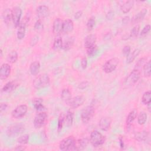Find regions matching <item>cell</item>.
Masks as SVG:
<instances>
[{"label": "cell", "instance_id": "7c38bea8", "mask_svg": "<svg viewBox=\"0 0 151 151\" xmlns=\"http://www.w3.org/2000/svg\"><path fill=\"white\" fill-rule=\"evenodd\" d=\"M11 68L9 64L4 63L0 68V79L2 80H6L10 75Z\"/></svg>", "mask_w": 151, "mask_h": 151}, {"label": "cell", "instance_id": "ab89813d", "mask_svg": "<svg viewBox=\"0 0 151 151\" xmlns=\"http://www.w3.org/2000/svg\"><path fill=\"white\" fill-rule=\"evenodd\" d=\"M139 31H140V26L139 25H136L130 31V35H129V37L131 38H136L139 33Z\"/></svg>", "mask_w": 151, "mask_h": 151}, {"label": "cell", "instance_id": "ee69618b", "mask_svg": "<svg viewBox=\"0 0 151 151\" xmlns=\"http://www.w3.org/2000/svg\"><path fill=\"white\" fill-rule=\"evenodd\" d=\"M150 25L149 24L146 25L143 27V29L142 30V31H141V32H140V35H141V36H145V35H146L150 31Z\"/></svg>", "mask_w": 151, "mask_h": 151}, {"label": "cell", "instance_id": "ba28073f", "mask_svg": "<svg viewBox=\"0 0 151 151\" xmlns=\"http://www.w3.org/2000/svg\"><path fill=\"white\" fill-rule=\"evenodd\" d=\"M24 130V125L20 123L12 125L7 129L6 134L9 137H14L18 136Z\"/></svg>", "mask_w": 151, "mask_h": 151}, {"label": "cell", "instance_id": "30bf717a", "mask_svg": "<svg viewBox=\"0 0 151 151\" xmlns=\"http://www.w3.org/2000/svg\"><path fill=\"white\" fill-rule=\"evenodd\" d=\"M22 15V9L19 6H15L12 9V22L15 27L18 28L20 24L21 18Z\"/></svg>", "mask_w": 151, "mask_h": 151}, {"label": "cell", "instance_id": "f5cc1de1", "mask_svg": "<svg viewBox=\"0 0 151 151\" xmlns=\"http://www.w3.org/2000/svg\"><path fill=\"white\" fill-rule=\"evenodd\" d=\"M130 20V19L129 16H125L122 18V23L123 24H127L129 23Z\"/></svg>", "mask_w": 151, "mask_h": 151}, {"label": "cell", "instance_id": "816d5d0a", "mask_svg": "<svg viewBox=\"0 0 151 151\" xmlns=\"http://www.w3.org/2000/svg\"><path fill=\"white\" fill-rule=\"evenodd\" d=\"M82 14H83L82 11H77L74 14V19H78L82 16Z\"/></svg>", "mask_w": 151, "mask_h": 151}, {"label": "cell", "instance_id": "8d00e7d4", "mask_svg": "<svg viewBox=\"0 0 151 151\" xmlns=\"http://www.w3.org/2000/svg\"><path fill=\"white\" fill-rule=\"evenodd\" d=\"M147 115L145 111L140 112L137 117V122L140 125L144 124L147 120Z\"/></svg>", "mask_w": 151, "mask_h": 151}, {"label": "cell", "instance_id": "f1b7e54d", "mask_svg": "<svg viewBox=\"0 0 151 151\" xmlns=\"http://www.w3.org/2000/svg\"><path fill=\"white\" fill-rule=\"evenodd\" d=\"M42 99H40V98H37L33 100V106L38 111H43V110L45 109V107L42 104Z\"/></svg>", "mask_w": 151, "mask_h": 151}, {"label": "cell", "instance_id": "7bdbcfd3", "mask_svg": "<svg viewBox=\"0 0 151 151\" xmlns=\"http://www.w3.org/2000/svg\"><path fill=\"white\" fill-rule=\"evenodd\" d=\"M38 40H39V37L38 35H34L30 40V41H29V44L31 47H34L35 46L38 42Z\"/></svg>", "mask_w": 151, "mask_h": 151}, {"label": "cell", "instance_id": "e0dca14e", "mask_svg": "<svg viewBox=\"0 0 151 151\" xmlns=\"http://www.w3.org/2000/svg\"><path fill=\"white\" fill-rule=\"evenodd\" d=\"M97 40V37L95 34H89L87 35L84 39V45L86 48H89L96 44V42Z\"/></svg>", "mask_w": 151, "mask_h": 151}, {"label": "cell", "instance_id": "74e56055", "mask_svg": "<svg viewBox=\"0 0 151 151\" xmlns=\"http://www.w3.org/2000/svg\"><path fill=\"white\" fill-rule=\"evenodd\" d=\"M29 139V135L28 134H24L20 136L17 139V142L21 145H25L28 143Z\"/></svg>", "mask_w": 151, "mask_h": 151}, {"label": "cell", "instance_id": "277c9868", "mask_svg": "<svg viewBox=\"0 0 151 151\" xmlns=\"http://www.w3.org/2000/svg\"><path fill=\"white\" fill-rule=\"evenodd\" d=\"M90 142L93 146L98 147L104 144L105 137L99 131L93 130L90 133Z\"/></svg>", "mask_w": 151, "mask_h": 151}, {"label": "cell", "instance_id": "603a6c76", "mask_svg": "<svg viewBox=\"0 0 151 151\" xmlns=\"http://www.w3.org/2000/svg\"><path fill=\"white\" fill-rule=\"evenodd\" d=\"M40 67H41L40 63L37 61L31 63L29 65V71L31 75L32 76L37 75L40 70Z\"/></svg>", "mask_w": 151, "mask_h": 151}, {"label": "cell", "instance_id": "d6a6232c", "mask_svg": "<svg viewBox=\"0 0 151 151\" xmlns=\"http://www.w3.org/2000/svg\"><path fill=\"white\" fill-rule=\"evenodd\" d=\"M148 132L146 131H142L140 132H137L134 134V138L136 140L138 141H145L147 139L148 137Z\"/></svg>", "mask_w": 151, "mask_h": 151}, {"label": "cell", "instance_id": "7402d4cb", "mask_svg": "<svg viewBox=\"0 0 151 151\" xmlns=\"http://www.w3.org/2000/svg\"><path fill=\"white\" fill-rule=\"evenodd\" d=\"M134 4V1L133 0L127 1L125 2H124L122 5H121L120 9L123 13L126 14L131 10Z\"/></svg>", "mask_w": 151, "mask_h": 151}, {"label": "cell", "instance_id": "4dcf8cb0", "mask_svg": "<svg viewBox=\"0 0 151 151\" xmlns=\"http://www.w3.org/2000/svg\"><path fill=\"white\" fill-rule=\"evenodd\" d=\"M89 142V140L87 138H84L80 139L77 142V145L76 144L75 146V150H78L81 149H83L84 147L87 146Z\"/></svg>", "mask_w": 151, "mask_h": 151}, {"label": "cell", "instance_id": "5b68a950", "mask_svg": "<svg viewBox=\"0 0 151 151\" xmlns=\"http://www.w3.org/2000/svg\"><path fill=\"white\" fill-rule=\"evenodd\" d=\"M95 109L93 106L89 105L86 107L81 113V119L83 123H88L94 115Z\"/></svg>", "mask_w": 151, "mask_h": 151}, {"label": "cell", "instance_id": "44dd1931", "mask_svg": "<svg viewBox=\"0 0 151 151\" xmlns=\"http://www.w3.org/2000/svg\"><path fill=\"white\" fill-rule=\"evenodd\" d=\"M2 19L4 21V22L8 25L10 24L11 22L12 21V9H9V8H7L5 9L2 14Z\"/></svg>", "mask_w": 151, "mask_h": 151}, {"label": "cell", "instance_id": "db71d44e", "mask_svg": "<svg viewBox=\"0 0 151 151\" xmlns=\"http://www.w3.org/2000/svg\"><path fill=\"white\" fill-rule=\"evenodd\" d=\"M24 145H20V146H17V147L16 148H15V150H25V146H23Z\"/></svg>", "mask_w": 151, "mask_h": 151}, {"label": "cell", "instance_id": "5bb4252c", "mask_svg": "<svg viewBox=\"0 0 151 151\" xmlns=\"http://www.w3.org/2000/svg\"><path fill=\"white\" fill-rule=\"evenodd\" d=\"M111 124V119L109 117L101 118L99 122V127L103 131H107L110 129Z\"/></svg>", "mask_w": 151, "mask_h": 151}, {"label": "cell", "instance_id": "3957f363", "mask_svg": "<svg viewBox=\"0 0 151 151\" xmlns=\"http://www.w3.org/2000/svg\"><path fill=\"white\" fill-rule=\"evenodd\" d=\"M76 142L74 137H67L60 142L59 148L61 150H75Z\"/></svg>", "mask_w": 151, "mask_h": 151}, {"label": "cell", "instance_id": "83f0119b", "mask_svg": "<svg viewBox=\"0 0 151 151\" xmlns=\"http://www.w3.org/2000/svg\"><path fill=\"white\" fill-rule=\"evenodd\" d=\"M75 42V38L74 37H71L68 38L64 42H63V49L64 51H68L73 46Z\"/></svg>", "mask_w": 151, "mask_h": 151}, {"label": "cell", "instance_id": "836d02e7", "mask_svg": "<svg viewBox=\"0 0 151 151\" xmlns=\"http://www.w3.org/2000/svg\"><path fill=\"white\" fill-rule=\"evenodd\" d=\"M144 76L146 77H149L151 75V61L149 60L148 62L146 63L143 66Z\"/></svg>", "mask_w": 151, "mask_h": 151}, {"label": "cell", "instance_id": "f35d334b", "mask_svg": "<svg viewBox=\"0 0 151 151\" xmlns=\"http://www.w3.org/2000/svg\"><path fill=\"white\" fill-rule=\"evenodd\" d=\"M98 50H99V48H98L97 45L96 44H95L89 48H86L87 54L89 57H93L97 53Z\"/></svg>", "mask_w": 151, "mask_h": 151}, {"label": "cell", "instance_id": "d590c367", "mask_svg": "<svg viewBox=\"0 0 151 151\" xmlns=\"http://www.w3.org/2000/svg\"><path fill=\"white\" fill-rule=\"evenodd\" d=\"M64 119H65V115L63 113H60V114L58 116V124H57V131L58 133H60L63 129V124L64 123Z\"/></svg>", "mask_w": 151, "mask_h": 151}, {"label": "cell", "instance_id": "1f68e13d", "mask_svg": "<svg viewBox=\"0 0 151 151\" xmlns=\"http://www.w3.org/2000/svg\"><path fill=\"white\" fill-rule=\"evenodd\" d=\"M63 42L61 37H56L52 45L53 49L55 51L60 50L61 48H63Z\"/></svg>", "mask_w": 151, "mask_h": 151}, {"label": "cell", "instance_id": "8992f818", "mask_svg": "<svg viewBox=\"0 0 151 151\" xmlns=\"http://www.w3.org/2000/svg\"><path fill=\"white\" fill-rule=\"evenodd\" d=\"M119 63V59L116 57L107 60L102 66V69L106 73H110L114 71Z\"/></svg>", "mask_w": 151, "mask_h": 151}, {"label": "cell", "instance_id": "9f6ffc18", "mask_svg": "<svg viewBox=\"0 0 151 151\" xmlns=\"http://www.w3.org/2000/svg\"><path fill=\"white\" fill-rule=\"evenodd\" d=\"M147 109H148L149 112H150V111H151V106H150V103H149V104H147Z\"/></svg>", "mask_w": 151, "mask_h": 151}, {"label": "cell", "instance_id": "f546056e", "mask_svg": "<svg viewBox=\"0 0 151 151\" xmlns=\"http://www.w3.org/2000/svg\"><path fill=\"white\" fill-rule=\"evenodd\" d=\"M73 118H74V114L73 113L71 110L67 111L66 114L65 115V119H64V123L68 127H70L72 126L73 123Z\"/></svg>", "mask_w": 151, "mask_h": 151}, {"label": "cell", "instance_id": "cb8c5ba5", "mask_svg": "<svg viewBox=\"0 0 151 151\" xmlns=\"http://www.w3.org/2000/svg\"><path fill=\"white\" fill-rule=\"evenodd\" d=\"M61 98L63 101L66 103L67 104L70 101L71 97V93L68 88H64L62 90L61 94Z\"/></svg>", "mask_w": 151, "mask_h": 151}, {"label": "cell", "instance_id": "4fadbf2b", "mask_svg": "<svg viewBox=\"0 0 151 151\" xmlns=\"http://www.w3.org/2000/svg\"><path fill=\"white\" fill-rule=\"evenodd\" d=\"M36 12L39 19H41L48 16L50 14V9L47 6L45 5H39L37 8Z\"/></svg>", "mask_w": 151, "mask_h": 151}, {"label": "cell", "instance_id": "b9f144b4", "mask_svg": "<svg viewBox=\"0 0 151 151\" xmlns=\"http://www.w3.org/2000/svg\"><path fill=\"white\" fill-rule=\"evenodd\" d=\"M34 29L37 31H40L41 30H42L43 29V24L42 23V21L41 19H38L37 20L35 24H34Z\"/></svg>", "mask_w": 151, "mask_h": 151}, {"label": "cell", "instance_id": "ffe728a7", "mask_svg": "<svg viewBox=\"0 0 151 151\" xmlns=\"http://www.w3.org/2000/svg\"><path fill=\"white\" fill-rule=\"evenodd\" d=\"M73 28H74V23L72 20L67 19L63 21V29H62V31L65 34L70 32L73 31Z\"/></svg>", "mask_w": 151, "mask_h": 151}, {"label": "cell", "instance_id": "d6986e66", "mask_svg": "<svg viewBox=\"0 0 151 151\" xmlns=\"http://www.w3.org/2000/svg\"><path fill=\"white\" fill-rule=\"evenodd\" d=\"M26 25L27 23L23 20L20 22V24L18 27L17 33V38L18 40H22L24 38L26 31Z\"/></svg>", "mask_w": 151, "mask_h": 151}, {"label": "cell", "instance_id": "681fc988", "mask_svg": "<svg viewBox=\"0 0 151 151\" xmlns=\"http://www.w3.org/2000/svg\"><path fill=\"white\" fill-rule=\"evenodd\" d=\"M8 107V105L7 103H1L0 105V112L1 113H2L3 112L5 111Z\"/></svg>", "mask_w": 151, "mask_h": 151}, {"label": "cell", "instance_id": "f907efd6", "mask_svg": "<svg viewBox=\"0 0 151 151\" xmlns=\"http://www.w3.org/2000/svg\"><path fill=\"white\" fill-rule=\"evenodd\" d=\"M81 66L83 69H86L87 66V60L86 57H83L81 60Z\"/></svg>", "mask_w": 151, "mask_h": 151}, {"label": "cell", "instance_id": "11a10c76", "mask_svg": "<svg viewBox=\"0 0 151 151\" xmlns=\"http://www.w3.org/2000/svg\"><path fill=\"white\" fill-rule=\"evenodd\" d=\"M119 141H120V147H121L122 149H124V144L123 139H122V138H119Z\"/></svg>", "mask_w": 151, "mask_h": 151}, {"label": "cell", "instance_id": "bcb514c9", "mask_svg": "<svg viewBox=\"0 0 151 151\" xmlns=\"http://www.w3.org/2000/svg\"><path fill=\"white\" fill-rule=\"evenodd\" d=\"M146 58H144V57L140 58V60H139V61L137 62L136 65V66L137 68H135L139 69V67H142V66H143L144 64L146 63Z\"/></svg>", "mask_w": 151, "mask_h": 151}, {"label": "cell", "instance_id": "2e32d148", "mask_svg": "<svg viewBox=\"0 0 151 151\" xmlns=\"http://www.w3.org/2000/svg\"><path fill=\"white\" fill-rule=\"evenodd\" d=\"M19 86V83L18 81L15 80H13L11 81H9L6 83L4 86L2 88V91L4 93H9L17 88V87Z\"/></svg>", "mask_w": 151, "mask_h": 151}, {"label": "cell", "instance_id": "60d3db41", "mask_svg": "<svg viewBox=\"0 0 151 151\" xmlns=\"http://www.w3.org/2000/svg\"><path fill=\"white\" fill-rule=\"evenodd\" d=\"M96 24V20H95V17H90L87 22V27L88 29L91 30L93 28V27H94Z\"/></svg>", "mask_w": 151, "mask_h": 151}, {"label": "cell", "instance_id": "4316f807", "mask_svg": "<svg viewBox=\"0 0 151 151\" xmlns=\"http://www.w3.org/2000/svg\"><path fill=\"white\" fill-rule=\"evenodd\" d=\"M18 58V54L16 50H12L7 55L6 60L9 63L14 64L17 62Z\"/></svg>", "mask_w": 151, "mask_h": 151}, {"label": "cell", "instance_id": "f6af8a7d", "mask_svg": "<svg viewBox=\"0 0 151 151\" xmlns=\"http://www.w3.org/2000/svg\"><path fill=\"white\" fill-rule=\"evenodd\" d=\"M130 51H131V48H130V46L129 45H126L124 46V47L122 49V53L126 57H127L129 54Z\"/></svg>", "mask_w": 151, "mask_h": 151}, {"label": "cell", "instance_id": "7dc6e473", "mask_svg": "<svg viewBox=\"0 0 151 151\" xmlns=\"http://www.w3.org/2000/svg\"><path fill=\"white\" fill-rule=\"evenodd\" d=\"M114 12L112 10L109 11L106 14V19L109 21L112 20L114 18Z\"/></svg>", "mask_w": 151, "mask_h": 151}, {"label": "cell", "instance_id": "8fae6325", "mask_svg": "<svg viewBox=\"0 0 151 151\" xmlns=\"http://www.w3.org/2000/svg\"><path fill=\"white\" fill-rule=\"evenodd\" d=\"M85 100L86 98L84 96L78 95L72 98L68 104L72 109H77L81 106L84 103Z\"/></svg>", "mask_w": 151, "mask_h": 151}, {"label": "cell", "instance_id": "9c48e42d", "mask_svg": "<svg viewBox=\"0 0 151 151\" xmlns=\"http://www.w3.org/2000/svg\"><path fill=\"white\" fill-rule=\"evenodd\" d=\"M28 111V107L26 104H21L18 106L11 112V116L14 119H20L23 117Z\"/></svg>", "mask_w": 151, "mask_h": 151}, {"label": "cell", "instance_id": "6da1fadb", "mask_svg": "<svg viewBox=\"0 0 151 151\" xmlns=\"http://www.w3.org/2000/svg\"><path fill=\"white\" fill-rule=\"evenodd\" d=\"M50 78L49 76L46 73H43L37 76L32 83L34 87L37 90L45 88L49 86Z\"/></svg>", "mask_w": 151, "mask_h": 151}, {"label": "cell", "instance_id": "ac0fdd59", "mask_svg": "<svg viewBox=\"0 0 151 151\" xmlns=\"http://www.w3.org/2000/svg\"><path fill=\"white\" fill-rule=\"evenodd\" d=\"M146 14H147V9H143L142 10H141L140 12H139L137 14H136L135 15L133 16V17L131 19L132 23L133 24H135L142 21L145 17Z\"/></svg>", "mask_w": 151, "mask_h": 151}, {"label": "cell", "instance_id": "e575fe53", "mask_svg": "<svg viewBox=\"0 0 151 151\" xmlns=\"http://www.w3.org/2000/svg\"><path fill=\"white\" fill-rule=\"evenodd\" d=\"M142 101L145 105H147L151 102V92L150 90L143 93L142 97Z\"/></svg>", "mask_w": 151, "mask_h": 151}, {"label": "cell", "instance_id": "7a4b0ae2", "mask_svg": "<svg viewBox=\"0 0 151 151\" xmlns=\"http://www.w3.org/2000/svg\"><path fill=\"white\" fill-rule=\"evenodd\" d=\"M140 71L139 69L134 68L124 79L123 84L126 87H130L135 84L140 78Z\"/></svg>", "mask_w": 151, "mask_h": 151}, {"label": "cell", "instance_id": "9a60e30c", "mask_svg": "<svg viewBox=\"0 0 151 151\" xmlns=\"http://www.w3.org/2000/svg\"><path fill=\"white\" fill-rule=\"evenodd\" d=\"M63 21L60 18H55L52 24V32L55 35L59 34L63 29Z\"/></svg>", "mask_w": 151, "mask_h": 151}, {"label": "cell", "instance_id": "6f0895ef", "mask_svg": "<svg viewBox=\"0 0 151 151\" xmlns=\"http://www.w3.org/2000/svg\"><path fill=\"white\" fill-rule=\"evenodd\" d=\"M0 53H1V57H2V49H1L0 50Z\"/></svg>", "mask_w": 151, "mask_h": 151}, {"label": "cell", "instance_id": "c3c4849f", "mask_svg": "<svg viewBox=\"0 0 151 151\" xmlns=\"http://www.w3.org/2000/svg\"><path fill=\"white\" fill-rule=\"evenodd\" d=\"M89 85V83L87 81H82L81 82L79 85H78V88H80V89H84L86 88H87Z\"/></svg>", "mask_w": 151, "mask_h": 151}, {"label": "cell", "instance_id": "52a82bcc", "mask_svg": "<svg viewBox=\"0 0 151 151\" xmlns=\"http://www.w3.org/2000/svg\"><path fill=\"white\" fill-rule=\"evenodd\" d=\"M47 114L44 111H41L38 113L34 120V126L35 129H40L44 125L47 120Z\"/></svg>", "mask_w": 151, "mask_h": 151}, {"label": "cell", "instance_id": "484cf974", "mask_svg": "<svg viewBox=\"0 0 151 151\" xmlns=\"http://www.w3.org/2000/svg\"><path fill=\"white\" fill-rule=\"evenodd\" d=\"M140 52V50L139 48H136L132 52H130L129 54L126 57L127 63V64L132 63L135 60V58L139 55Z\"/></svg>", "mask_w": 151, "mask_h": 151}, {"label": "cell", "instance_id": "d4e9b609", "mask_svg": "<svg viewBox=\"0 0 151 151\" xmlns=\"http://www.w3.org/2000/svg\"><path fill=\"white\" fill-rule=\"evenodd\" d=\"M137 116V110L136 109H134L133 110L130 111L128 114L126 118V123L127 126L130 125L132 123L136 118Z\"/></svg>", "mask_w": 151, "mask_h": 151}]
</instances>
